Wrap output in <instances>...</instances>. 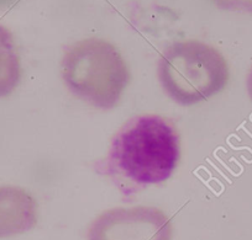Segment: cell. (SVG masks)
I'll return each mask as SVG.
<instances>
[{"label":"cell","mask_w":252,"mask_h":240,"mask_svg":"<svg viewBox=\"0 0 252 240\" xmlns=\"http://www.w3.org/2000/svg\"><path fill=\"white\" fill-rule=\"evenodd\" d=\"M246 89H247V94H249L250 100L252 101V67H251V69H250L249 74H247Z\"/></svg>","instance_id":"8"},{"label":"cell","mask_w":252,"mask_h":240,"mask_svg":"<svg viewBox=\"0 0 252 240\" xmlns=\"http://www.w3.org/2000/svg\"><path fill=\"white\" fill-rule=\"evenodd\" d=\"M87 240H172L173 224L154 206L116 207L104 211L89 224Z\"/></svg>","instance_id":"4"},{"label":"cell","mask_w":252,"mask_h":240,"mask_svg":"<svg viewBox=\"0 0 252 240\" xmlns=\"http://www.w3.org/2000/svg\"><path fill=\"white\" fill-rule=\"evenodd\" d=\"M219 10L252 14V0H212Z\"/></svg>","instance_id":"7"},{"label":"cell","mask_w":252,"mask_h":240,"mask_svg":"<svg viewBox=\"0 0 252 240\" xmlns=\"http://www.w3.org/2000/svg\"><path fill=\"white\" fill-rule=\"evenodd\" d=\"M21 80L20 58L11 31L0 24V99L16 90Z\"/></svg>","instance_id":"6"},{"label":"cell","mask_w":252,"mask_h":240,"mask_svg":"<svg viewBox=\"0 0 252 240\" xmlns=\"http://www.w3.org/2000/svg\"><path fill=\"white\" fill-rule=\"evenodd\" d=\"M164 94L181 106H193L221 93L230 78L229 65L215 47L202 41L172 43L157 62Z\"/></svg>","instance_id":"3"},{"label":"cell","mask_w":252,"mask_h":240,"mask_svg":"<svg viewBox=\"0 0 252 240\" xmlns=\"http://www.w3.org/2000/svg\"><path fill=\"white\" fill-rule=\"evenodd\" d=\"M37 222V201L30 192L19 186H0V239L25 234Z\"/></svg>","instance_id":"5"},{"label":"cell","mask_w":252,"mask_h":240,"mask_svg":"<svg viewBox=\"0 0 252 240\" xmlns=\"http://www.w3.org/2000/svg\"><path fill=\"white\" fill-rule=\"evenodd\" d=\"M179 157L174 123L158 115H140L114 135L103 169L124 195H131L168 180Z\"/></svg>","instance_id":"1"},{"label":"cell","mask_w":252,"mask_h":240,"mask_svg":"<svg viewBox=\"0 0 252 240\" xmlns=\"http://www.w3.org/2000/svg\"><path fill=\"white\" fill-rule=\"evenodd\" d=\"M61 77L69 93L103 111L115 108L130 83V72L118 48L89 37L64 48Z\"/></svg>","instance_id":"2"}]
</instances>
